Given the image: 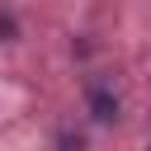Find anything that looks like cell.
Listing matches in <instances>:
<instances>
[{"mask_svg":"<svg viewBox=\"0 0 151 151\" xmlns=\"http://www.w3.org/2000/svg\"><path fill=\"white\" fill-rule=\"evenodd\" d=\"M90 109H94V118H99V123L118 118V99H113L104 85H90Z\"/></svg>","mask_w":151,"mask_h":151,"instance_id":"1","label":"cell"}]
</instances>
